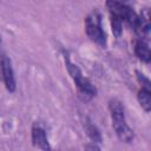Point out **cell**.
I'll use <instances>...</instances> for the list:
<instances>
[{
    "label": "cell",
    "mask_w": 151,
    "mask_h": 151,
    "mask_svg": "<svg viewBox=\"0 0 151 151\" xmlns=\"http://www.w3.org/2000/svg\"><path fill=\"white\" fill-rule=\"evenodd\" d=\"M137 78H138L139 83L142 84V86H144V87H150V88H151V83H150V80H149L143 73H140V72L137 71Z\"/></svg>",
    "instance_id": "8fae6325"
},
{
    "label": "cell",
    "mask_w": 151,
    "mask_h": 151,
    "mask_svg": "<svg viewBox=\"0 0 151 151\" xmlns=\"http://www.w3.org/2000/svg\"><path fill=\"white\" fill-rule=\"evenodd\" d=\"M32 143L34 146H37L41 150H50L51 149L48 140H47L46 132L39 125H34L32 127Z\"/></svg>",
    "instance_id": "8992f818"
},
{
    "label": "cell",
    "mask_w": 151,
    "mask_h": 151,
    "mask_svg": "<svg viewBox=\"0 0 151 151\" xmlns=\"http://www.w3.org/2000/svg\"><path fill=\"white\" fill-rule=\"evenodd\" d=\"M134 32L137 33V35L144 40V38H146L149 35L150 32V15H149V9H144L143 13H140V15H138L134 25L132 26Z\"/></svg>",
    "instance_id": "5b68a950"
},
{
    "label": "cell",
    "mask_w": 151,
    "mask_h": 151,
    "mask_svg": "<svg viewBox=\"0 0 151 151\" xmlns=\"http://www.w3.org/2000/svg\"><path fill=\"white\" fill-rule=\"evenodd\" d=\"M0 79L2 80L5 87L7 88V91L9 92H14L15 91V78H14V72H13V67L11 64V60L2 55L0 59Z\"/></svg>",
    "instance_id": "277c9868"
},
{
    "label": "cell",
    "mask_w": 151,
    "mask_h": 151,
    "mask_svg": "<svg viewBox=\"0 0 151 151\" xmlns=\"http://www.w3.org/2000/svg\"><path fill=\"white\" fill-rule=\"evenodd\" d=\"M137 98H138L140 106L144 109V111L150 112V110H151V88L142 86L140 90L138 91Z\"/></svg>",
    "instance_id": "ba28073f"
},
{
    "label": "cell",
    "mask_w": 151,
    "mask_h": 151,
    "mask_svg": "<svg viewBox=\"0 0 151 151\" xmlns=\"http://www.w3.org/2000/svg\"><path fill=\"white\" fill-rule=\"evenodd\" d=\"M126 1H129V2H131V0H126Z\"/></svg>",
    "instance_id": "7c38bea8"
},
{
    "label": "cell",
    "mask_w": 151,
    "mask_h": 151,
    "mask_svg": "<svg viewBox=\"0 0 151 151\" xmlns=\"http://www.w3.org/2000/svg\"><path fill=\"white\" fill-rule=\"evenodd\" d=\"M134 53L138 57V59H140L142 61L149 64L150 60H151V52H150V48H149V45L145 40L143 39H139L136 41L134 44Z\"/></svg>",
    "instance_id": "52a82bcc"
},
{
    "label": "cell",
    "mask_w": 151,
    "mask_h": 151,
    "mask_svg": "<svg viewBox=\"0 0 151 151\" xmlns=\"http://www.w3.org/2000/svg\"><path fill=\"white\" fill-rule=\"evenodd\" d=\"M111 27H112V32H113L114 37L119 38L123 32V20L118 17L111 15Z\"/></svg>",
    "instance_id": "30bf717a"
},
{
    "label": "cell",
    "mask_w": 151,
    "mask_h": 151,
    "mask_svg": "<svg viewBox=\"0 0 151 151\" xmlns=\"http://www.w3.org/2000/svg\"><path fill=\"white\" fill-rule=\"evenodd\" d=\"M85 31L93 42L101 47L106 46V34L101 26V15L98 11H92L85 18Z\"/></svg>",
    "instance_id": "3957f363"
},
{
    "label": "cell",
    "mask_w": 151,
    "mask_h": 151,
    "mask_svg": "<svg viewBox=\"0 0 151 151\" xmlns=\"http://www.w3.org/2000/svg\"><path fill=\"white\" fill-rule=\"evenodd\" d=\"M84 127H85V131H86L87 136H88L90 139L92 140V143H100V142H101L100 131L98 130V127H97L88 118L85 119V122H84Z\"/></svg>",
    "instance_id": "9c48e42d"
},
{
    "label": "cell",
    "mask_w": 151,
    "mask_h": 151,
    "mask_svg": "<svg viewBox=\"0 0 151 151\" xmlns=\"http://www.w3.org/2000/svg\"><path fill=\"white\" fill-rule=\"evenodd\" d=\"M65 64H66V67H67V71L71 76V78L73 79V81L78 88L79 96L84 100H90L91 98H93L97 94V90L92 85V83L83 76L80 68L76 64L71 63V60L67 55H65Z\"/></svg>",
    "instance_id": "7a4b0ae2"
},
{
    "label": "cell",
    "mask_w": 151,
    "mask_h": 151,
    "mask_svg": "<svg viewBox=\"0 0 151 151\" xmlns=\"http://www.w3.org/2000/svg\"><path fill=\"white\" fill-rule=\"evenodd\" d=\"M109 109L112 118V126L117 137L124 143H131L134 138L132 129L127 125L125 119L124 106L118 99H111L109 101Z\"/></svg>",
    "instance_id": "6da1fadb"
}]
</instances>
